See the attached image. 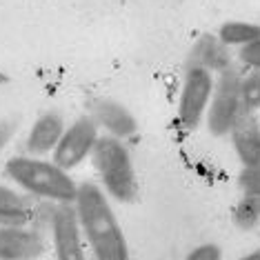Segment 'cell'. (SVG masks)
Listing matches in <instances>:
<instances>
[{
  "mask_svg": "<svg viewBox=\"0 0 260 260\" xmlns=\"http://www.w3.org/2000/svg\"><path fill=\"white\" fill-rule=\"evenodd\" d=\"M82 236L96 260H129V247L107 193L93 182H80L74 200Z\"/></svg>",
  "mask_w": 260,
  "mask_h": 260,
  "instance_id": "obj_1",
  "label": "cell"
},
{
  "mask_svg": "<svg viewBox=\"0 0 260 260\" xmlns=\"http://www.w3.org/2000/svg\"><path fill=\"white\" fill-rule=\"evenodd\" d=\"M5 171L25 191L45 200H54L58 205H74L76 193H78V185H76L72 176L67 171H62L58 165L43 160V158H9L7 165H5Z\"/></svg>",
  "mask_w": 260,
  "mask_h": 260,
  "instance_id": "obj_2",
  "label": "cell"
},
{
  "mask_svg": "<svg viewBox=\"0 0 260 260\" xmlns=\"http://www.w3.org/2000/svg\"><path fill=\"white\" fill-rule=\"evenodd\" d=\"M105 191L118 203H132L138 196V178L132 162V153L122 140L114 136H100L91 151Z\"/></svg>",
  "mask_w": 260,
  "mask_h": 260,
  "instance_id": "obj_3",
  "label": "cell"
},
{
  "mask_svg": "<svg viewBox=\"0 0 260 260\" xmlns=\"http://www.w3.org/2000/svg\"><path fill=\"white\" fill-rule=\"evenodd\" d=\"M214 74L200 64L189 62L182 74V87L178 98V120L187 132H193L203 120L214 93Z\"/></svg>",
  "mask_w": 260,
  "mask_h": 260,
  "instance_id": "obj_4",
  "label": "cell"
},
{
  "mask_svg": "<svg viewBox=\"0 0 260 260\" xmlns=\"http://www.w3.org/2000/svg\"><path fill=\"white\" fill-rule=\"evenodd\" d=\"M240 76L234 67L224 69L218 74L214 82V93H211L209 107H207V127L211 136H224L232 132L236 116L240 114Z\"/></svg>",
  "mask_w": 260,
  "mask_h": 260,
  "instance_id": "obj_5",
  "label": "cell"
},
{
  "mask_svg": "<svg viewBox=\"0 0 260 260\" xmlns=\"http://www.w3.org/2000/svg\"><path fill=\"white\" fill-rule=\"evenodd\" d=\"M100 138L98 125L91 120L89 116H80L64 129L60 143L56 145L54 153V165H58L62 171H69L85 160L87 156H91L93 147H96Z\"/></svg>",
  "mask_w": 260,
  "mask_h": 260,
  "instance_id": "obj_6",
  "label": "cell"
},
{
  "mask_svg": "<svg viewBox=\"0 0 260 260\" xmlns=\"http://www.w3.org/2000/svg\"><path fill=\"white\" fill-rule=\"evenodd\" d=\"M56 260H87L82 249V232L74 205H56L51 211Z\"/></svg>",
  "mask_w": 260,
  "mask_h": 260,
  "instance_id": "obj_7",
  "label": "cell"
},
{
  "mask_svg": "<svg viewBox=\"0 0 260 260\" xmlns=\"http://www.w3.org/2000/svg\"><path fill=\"white\" fill-rule=\"evenodd\" d=\"M87 116H89L98 127H105L109 132V136H114L118 140L134 136L136 127H138L132 111L114 98H93Z\"/></svg>",
  "mask_w": 260,
  "mask_h": 260,
  "instance_id": "obj_8",
  "label": "cell"
},
{
  "mask_svg": "<svg viewBox=\"0 0 260 260\" xmlns=\"http://www.w3.org/2000/svg\"><path fill=\"white\" fill-rule=\"evenodd\" d=\"M232 143L242 167L260 165V122L247 109H240L232 125Z\"/></svg>",
  "mask_w": 260,
  "mask_h": 260,
  "instance_id": "obj_9",
  "label": "cell"
},
{
  "mask_svg": "<svg viewBox=\"0 0 260 260\" xmlns=\"http://www.w3.org/2000/svg\"><path fill=\"white\" fill-rule=\"evenodd\" d=\"M64 129L67 127H64V118L60 116V111L49 109L45 114H40L36 118V122H34V127L29 129L27 143H25L27 153L38 158V156H45L47 151H54L56 145L60 143Z\"/></svg>",
  "mask_w": 260,
  "mask_h": 260,
  "instance_id": "obj_10",
  "label": "cell"
},
{
  "mask_svg": "<svg viewBox=\"0 0 260 260\" xmlns=\"http://www.w3.org/2000/svg\"><path fill=\"white\" fill-rule=\"evenodd\" d=\"M43 238L25 227H0V260H36L43 256Z\"/></svg>",
  "mask_w": 260,
  "mask_h": 260,
  "instance_id": "obj_11",
  "label": "cell"
},
{
  "mask_svg": "<svg viewBox=\"0 0 260 260\" xmlns=\"http://www.w3.org/2000/svg\"><path fill=\"white\" fill-rule=\"evenodd\" d=\"M193 64H200V67L209 69L211 74L218 72L222 74L224 69L232 67V62H229V54H227V47H224L218 36H209V34H205V36H200L196 40V45H193V51H191V60Z\"/></svg>",
  "mask_w": 260,
  "mask_h": 260,
  "instance_id": "obj_12",
  "label": "cell"
},
{
  "mask_svg": "<svg viewBox=\"0 0 260 260\" xmlns=\"http://www.w3.org/2000/svg\"><path fill=\"white\" fill-rule=\"evenodd\" d=\"M29 220V203L14 189L0 185V227H22Z\"/></svg>",
  "mask_w": 260,
  "mask_h": 260,
  "instance_id": "obj_13",
  "label": "cell"
},
{
  "mask_svg": "<svg viewBox=\"0 0 260 260\" xmlns=\"http://www.w3.org/2000/svg\"><path fill=\"white\" fill-rule=\"evenodd\" d=\"M218 40L224 47L232 45H249L253 40H260V25L245 20H227L218 29Z\"/></svg>",
  "mask_w": 260,
  "mask_h": 260,
  "instance_id": "obj_14",
  "label": "cell"
},
{
  "mask_svg": "<svg viewBox=\"0 0 260 260\" xmlns=\"http://www.w3.org/2000/svg\"><path fill=\"white\" fill-rule=\"evenodd\" d=\"M240 105L251 114L260 109V72H249L240 78Z\"/></svg>",
  "mask_w": 260,
  "mask_h": 260,
  "instance_id": "obj_15",
  "label": "cell"
},
{
  "mask_svg": "<svg viewBox=\"0 0 260 260\" xmlns=\"http://www.w3.org/2000/svg\"><path fill=\"white\" fill-rule=\"evenodd\" d=\"M260 220V209H258V198L242 196L238 205L234 207V222L238 229H253Z\"/></svg>",
  "mask_w": 260,
  "mask_h": 260,
  "instance_id": "obj_16",
  "label": "cell"
},
{
  "mask_svg": "<svg viewBox=\"0 0 260 260\" xmlns=\"http://www.w3.org/2000/svg\"><path fill=\"white\" fill-rule=\"evenodd\" d=\"M238 185H240L245 196L258 198L260 196V165L242 167V171L238 174Z\"/></svg>",
  "mask_w": 260,
  "mask_h": 260,
  "instance_id": "obj_17",
  "label": "cell"
},
{
  "mask_svg": "<svg viewBox=\"0 0 260 260\" xmlns=\"http://www.w3.org/2000/svg\"><path fill=\"white\" fill-rule=\"evenodd\" d=\"M185 260H222V249L216 242H203V245L193 247L185 256Z\"/></svg>",
  "mask_w": 260,
  "mask_h": 260,
  "instance_id": "obj_18",
  "label": "cell"
},
{
  "mask_svg": "<svg viewBox=\"0 0 260 260\" xmlns=\"http://www.w3.org/2000/svg\"><path fill=\"white\" fill-rule=\"evenodd\" d=\"M240 62L247 64L251 72H260V40H253L249 45H242L240 47Z\"/></svg>",
  "mask_w": 260,
  "mask_h": 260,
  "instance_id": "obj_19",
  "label": "cell"
},
{
  "mask_svg": "<svg viewBox=\"0 0 260 260\" xmlns=\"http://www.w3.org/2000/svg\"><path fill=\"white\" fill-rule=\"evenodd\" d=\"M9 138H11V125H7V122H0V151H3V147L7 145Z\"/></svg>",
  "mask_w": 260,
  "mask_h": 260,
  "instance_id": "obj_20",
  "label": "cell"
},
{
  "mask_svg": "<svg viewBox=\"0 0 260 260\" xmlns=\"http://www.w3.org/2000/svg\"><path fill=\"white\" fill-rule=\"evenodd\" d=\"M238 260H260V249L247 253V256H242V258H238Z\"/></svg>",
  "mask_w": 260,
  "mask_h": 260,
  "instance_id": "obj_21",
  "label": "cell"
},
{
  "mask_svg": "<svg viewBox=\"0 0 260 260\" xmlns=\"http://www.w3.org/2000/svg\"><path fill=\"white\" fill-rule=\"evenodd\" d=\"M258 209H260V196H258Z\"/></svg>",
  "mask_w": 260,
  "mask_h": 260,
  "instance_id": "obj_22",
  "label": "cell"
}]
</instances>
